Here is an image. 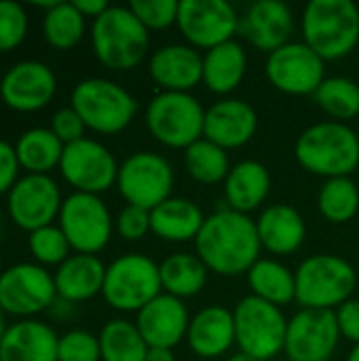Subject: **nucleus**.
I'll return each mask as SVG.
<instances>
[{"mask_svg":"<svg viewBox=\"0 0 359 361\" xmlns=\"http://www.w3.org/2000/svg\"><path fill=\"white\" fill-rule=\"evenodd\" d=\"M303 36L324 61L347 57L359 44V8L351 0H311L303 13Z\"/></svg>","mask_w":359,"mask_h":361,"instance_id":"obj_3","label":"nucleus"},{"mask_svg":"<svg viewBox=\"0 0 359 361\" xmlns=\"http://www.w3.org/2000/svg\"><path fill=\"white\" fill-rule=\"evenodd\" d=\"M57 300L53 275L32 262H19L0 273V307L6 315L30 319Z\"/></svg>","mask_w":359,"mask_h":361,"instance_id":"obj_12","label":"nucleus"},{"mask_svg":"<svg viewBox=\"0 0 359 361\" xmlns=\"http://www.w3.org/2000/svg\"><path fill=\"white\" fill-rule=\"evenodd\" d=\"M163 294L159 264L142 254H127L106 267L102 296L121 313H140Z\"/></svg>","mask_w":359,"mask_h":361,"instance_id":"obj_8","label":"nucleus"},{"mask_svg":"<svg viewBox=\"0 0 359 361\" xmlns=\"http://www.w3.org/2000/svg\"><path fill=\"white\" fill-rule=\"evenodd\" d=\"M188 311L186 305L169 294L157 296L152 302H148L135 319V326L146 341L148 347L159 349H174L178 347L186 334H188Z\"/></svg>","mask_w":359,"mask_h":361,"instance_id":"obj_20","label":"nucleus"},{"mask_svg":"<svg viewBox=\"0 0 359 361\" xmlns=\"http://www.w3.org/2000/svg\"><path fill=\"white\" fill-rule=\"evenodd\" d=\"M63 199L57 182L51 176L28 173L17 180L8 192L6 209L11 220L25 233L51 226L61 212Z\"/></svg>","mask_w":359,"mask_h":361,"instance_id":"obj_16","label":"nucleus"},{"mask_svg":"<svg viewBox=\"0 0 359 361\" xmlns=\"http://www.w3.org/2000/svg\"><path fill=\"white\" fill-rule=\"evenodd\" d=\"M334 315L341 336L353 345H359V298H351L345 305H341L334 311Z\"/></svg>","mask_w":359,"mask_h":361,"instance_id":"obj_45","label":"nucleus"},{"mask_svg":"<svg viewBox=\"0 0 359 361\" xmlns=\"http://www.w3.org/2000/svg\"><path fill=\"white\" fill-rule=\"evenodd\" d=\"M59 334L36 319H21L6 328L0 341V361H59Z\"/></svg>","mask_w":359,"mask_h":361,"instance_id":"obj_23","label":"nucleus"},{"mask_svg":"<svg viewBox=\"0 0 359 361\" xmlns=\"http://www.w3.org/2000/svg\"><path fill=\"white\" fill-rule=\"evenodd\" d=\"M28 247L40 267H59L72 256L66 235L55 224L28 233Z\"/></svg>","mask_w":359,"mask_h":361,"instance_id":"obj_38","label":"nucleus"},{"mask_svg":"<svg viewBox=\"0 0 359 361\" xmlns=\"http://www.w3.org/2000/svg\"><path fill=\"white\" fill-rule=\"evenodd\" d=\"M146 127L159 144L186 150L203 137L205 108L190 93L159 91L146 108Z\"/></svg>","mask_w":359,"mask_h":361,"instance_id":"obj_7","label":"nucleus"},{"mask_svg":"<svg viewBox=\"0 0 359 361\" xmlns=\"http://www.w3.org/2000/svg\"><path fill=\"white\" fill-rule=\"evenodd\" d=\"M248 286L252 290V296L271 302L279 309L296 300L294 273L286 264L273 258H260L248 271Z\"/></svg>","mask_w":359,"mask_h":361,"instance_id":"obj_31","label":"nucleus"},{"mask_svg":"<svg viewBox=\"0 0 359 361\" xmlns=\"http://www.w3.org/2000/svg\"><path fill=\"white\" fill-rule=\"evenodd\" d=\"M229 361H258V360H254L252 355H248V353H241V351H239V353L231 355V357H229Z\"/></svg>","mask_w":359,"mask_h":361,"instance_id":"obj_49","label":"nucleus"},{"mask_svg":"<svg viewBox=\"0 0 359 361\" xmlns=\"http://www.w3.org/2000/svg\"><path fill=\"white\" fill-rule=\"evenodd\" d=\"M347 361H359V345H353V349H351V353H349Z\"/></svg>","mask_w":359,"mask_h":361,"instance_id":"obj_50","label":"nucleus"},{"mask_svg":"<svg viewBox=\"0 0 359 361\" xmlns=\"http://www.w3.org/2000/svg\"><path fill=\"white\" fill-rule=\"evenodd\" d=\"M317 106L339 123L351 121L359 114V85L347 76H330L315 91Z\"/></svg>","mask_w":359,"mask_h":361,"instance_id":"obj_36","label":"nucleus"},{"mask_svg":"<svg viewBox=\"0 0 359 361\" xmlns=\"http://www.w3.org/2000/svg\"><path fill=\"white\" fill-rule=\"evenodd\" d=\"M269 82L286 95H315L326 80V61L305 42H288L267 57Z\"/></svg>","mask_w":359,"mask_h":361,"instance_id":"obj_14","label":"nucleus"},{"mask_svg":"<svg viewBox=\"0 0 359 361\" xmlns=\"http://www.w3.org/2000/svg\"><path fill=\"white\" fill-rule=\"evenodd\" d=\"M271 192V173L260 161H239L224 180V199L229 209L250 216Z\"/></svg>","mask_w":359,"mask_h":361,"instance_id":"obj_27","label":"nucleus"},{"mask_svg":"<svg viewBox=\"0 0 359 361\" xmlns=\"http://www.w3.org/2000/svg\"><path fill=\"white\" fill-rule=\"evenodd\" d=\"M188 347L203 360H216L235 345V317L224 307H205L190 317Z\"/></svg>","mask_w":359,"mask_h":361,"instance_id":"obj_25","label":"nucleus"},{"mask_svg":"<svg viewBox=\"0 0 359 361\" xmlns=\"http://www.w3.org/2000/svg\"><path fill=\"white\" fill-rule=\"evenodd\" d=\"M146 361H176L174 357V349H159V347H150Z\"/></svg>","mask_w":359,"mask_h":361,"instance_id":"obj_47","label":"nucleus"},{"mask_svg":"<svg viewBox=\"0 0 359 361\" xmlns=\"http://www.w3.org/2000/svg\"><path fill=\"white\" fill-rule=\"evenodd\" d=\"M296 302L303 309L336 311L353 298L358 288V273L341 256L315 254L300 262L294 271Z\"/></svg>","mask_w":359,"mask_h":361,"instance_id":"obj_4","label":"nucleus"},{"mask_svg":"<svg viewBox=\"0 0 359 361\" xmlns=\"http://www.w3.org/2000/svg\"><path fill=\"white\" fill-rule=\"evenodd\" d=\"M19 169H21V165L17 161L15 146L0 140V195L11 192V188L19 180Z\"/></svg>","mask_w":359,"mask_h":361,"instance_id":"obj_44","label":"nucleus"},{"mask_svg":"<svg viewBox=\"0 0 359 361\" xmlns=\"http://www.w3.org/2000/svg\"><path fill=\"white\" fill-rule=\"evenodd\" d=\"M292 32L294 15L281 0H258L239 19V34L269 55L292 42Z\"/></svg>","mask_w":359,"mask_h":361,"instance_id":"obj_19","label":"nucleus"},{"mask_svg":"<svg viewBox=\"0 0 359 361\" xmlns=\"http://www.w3.org/2000/svg\"><path fill=\"white\" fill-rule=\"evenodd\" d=\"M341 341L334 311L300 309L288 322L286 355L290 361H330Z\"/></svg>","mask_w":359,"mask_h":361,"instance_id":"obj_17","label":"nucleus"},{"mask_svg":"<svg viewBox=\"0 0 359 361\" xmlns=\"http://www.w3.org/2000/svg\"><path fill=\"white\" fill-rule=\"evenodd\" d=\"M163 292L176 298H193L207 283V267L197 254H171L159 264Z\"/></svg>","mask_w":359,"mask_h":361,"instance_id":"obj_32","label":"nucleus"},{"mask_svg":"<svg viewBox=\"0 0 359 361\" xmlns=\"http://www.w3.org/2000/svg\"><path fill=\"white\" fill-rule=\"evenodd\" d=\"M235 345L241 353L267 361L286 349L288 319L284 311L256 296H245L233 311Z\"/></svg>","mask_w":359,"mask_h":361,"instance_id":"obj_9","label":"nucleus"},{"mask_svg":"<svg viewBox=\"0 0 359 361\" xmlns=\"http://www.w3.org/2000/svg\"><path fill=\"white\" fill-rule=\"evenodd\" d=\"M57 226L76 254L95 256L112 237V216L97 195L72 192L63 199Z\"/></svg>","mask_w":359,"mask_h":361,"instance_id":"obj_11","label":"nucleus"},{"mask_svg":"<svg viewBox=\"0 0 359 361\" xmlns=\"http://www.w3.org/2000/svg\"><path fill=\"white\" fill-rule=\"evenodd\" d=\"M70 106L78 112L87 129L104 135L125 131L138 112V102L125 87L97 76L85 78L72 89Z\"/></svg>","mask_w":359,"mask_h":361,"instance_id":"obj_6","label":"nucleus"},{"mask_svg":"<svg viewBox=\"0 0 359 361\" xmlns=\"http://www.w3.org/2000/svg\"><path fill=\"white\" fill-rule=\"evenodd\" d=\"M116 188L127 205L152 212L171 197L174 169L165 157L142 150L121 163Z\"/></svg>","mask_w":359,"mask_h":361,"instance_id":"obj_10","label":"nucleus"},{"mask_svg":"<svg viewBox=\"0 0 359 361\" xmlns=\"http://www.w3.org/2000/svg\"><path fill=\"white\" fill-rule=\"evenodd\" d=\"M6 328H8V324H6V313H4L2 307H0V341H2V336H4V332H6Z\"/></svg>","mask_w":359,"mask_h":361,"instance_id":"obj_48","label":"nucleus"},{"mask_svg":"<svg viewBox=\"0 0 359 361\" xmlns=\"http://www.w3.org/2000/svg\"><path fill=\"white\" fill-rule=\"evenodd\" d=\"M63 144L49 127H34L19 135L15 152L21 169L36 176H49L61 163Z\"/></svg>","mask_w":359,"mask_h":361,"instance_id":"obj_30","label":"nucleus"},{"mask_svg":"<svg viewBox=\"0 0 359 361\" xmlns=\"http://www.w3.org/2000/svg\"><path fill=\"white\" fill-rule=\"evenodd\" d=\"M87 19L78 13L72 2H55L42 17L44 40L57 51L74 49L85 36Z\"/></svg>","mask_w":359,"mask_h":361,"instance_id":"obj_34","label":"nucleus"},{"mask_svg":"<svg viewBox=\"0 0 359 361\" xmlns=\"http://www.w3.org/2000/svg\"><path fill=\"white\" fill-rule=\"evenodd\" d=\"M129 8L148 32L167 30L169 25L178 23L180 0H131Z\"/></svg>","mask_w":359,"mask_h":361,"instance_id":"obj_40","label":"nucleus"},{"mask_svg":"<svg viewBox=\"0 0 359 361\" xmlns=\"http://www.w3.org/2000/svg\"><path fill=\"white\" fill-rule=\"evenodd\" d=\"M260 250L256 220L229 207L207 216L195 239V252L207 271L222 277L248 275L260 260Z\"/></svg>","mask_w":359,"mask_h":361,"instance_id":"obj_1","label":"nucleus"},{"mask_svg":"<svg viewBox=\"0 0 359 361\" xmlns=\"http://www.w3.org/2000/svg\"><path fill=\"white\" fill-rule=\"evenodd\" d=\"M114 226H116V233L123 239H127V241H140L148 233H152V228H150V212L144 209V207L125 205L118 212Z\"/></svg>","mask_w":359,"mask_h":361,"instance_id":"obj_42","label":"nucleus"},{"mask_svg":"<svg viewBox=\"0 0 359 361\" xmlns=\"http://www.w3.org/2000/svg\"><path fill=\"white\" fill-rule=\"evenodd\" d=\"M28 34L25 6L15 0H0V53L17 49Z\"/></svg>","mask_w":359,"mask_h":361,"instance_id":"obj_39","label":"nucleus"},{"mask_svg":"<svg viewBox=\"0 0 359 361\" xmlns=\"http://www.w3.org/2000/svg\"><path fill=\"white\" fill-rule=\"evenodd\" d=\"M258 129V114L243 99H222L205 110L203 137L224 150L245 146Z\"/></svg>","mask_w":359,"mask_h":361,"instance_id":"obj_21","label":"nucleus"},{"mask_svg":"<svg viewBox=\"0 0 359 361\" xmlns=\"http://www.w3.org/2000/svg\"><path fill=\"white\" fill-rule=\"evenodd\" d=\"M148 72L161 91L190 93L203 82V55L190 44H165L152 53Z\"/></svg>","mask_w":359,"mask_h":361,"instance_id":"obj_22","label":"nucleus"},{"mask_svg":"<svg viewBox=\"0 0 359 361\" xmlns=\"http://www.w3.org/2000/svg\"><path fill=\"white\" fill-rule=\"evenodd\" d=\"M57 91L53 70L38 59H23L8 68L0 80V99L15 112L42 110Z\"/></svg>","mask_w":359,"mask_h":361,"instance_id":"obj_18","label":"nucleus"},{"mask_svg":"<svg viewBox=\"0 0 359 361\" xmlns=\"http://www.w3.org/2000/svg\"><path fill=\"white\" fill-rule=\"evenodd\" d=\"M303 169L326 180L349 178L359 165L358 131L339 121H324L307 127L294 146Z\"/></svg>","mask_w":359,"mask_h":361,"instance_id":"obj_2","label":"nucleus"},{"mask_svg":"<svg viewBox=\"0 0 359 361\" xmlns=\"http://www.w3.org/2000/svg\"><path fill=\"white\" fill-rule=\"evenodd\" d=\"M184 167L188 176L201 184H220L231 171V161L224 148L201 137L184 150Z\"/></svg>","mask_w":359,"mask_h":361,"instance_id":"obj_35","label":"nucleus"},{"mask_svg":"<svg viewBox=\"0 0 359 361\" xmlns=\"http://www.w3.org/2000/svg\"><path fill=\"white\" fill-rule=\"evenodd\" d=\"M118 163L114 154L99 142L83 137L63 148L59 171L74 192L102 195L116 184Z\"/></svg>","mask_w":359,"mask_h":361,"instance_id":"obj_15","label":"nucleus"},{"mask_svg":"<svg viewBox=\"0 0 359 361\" xmlns=\"http://www.w3.org/2000/svg\"><path fill=\"white\" fill-rule=\"evenodd\" d=\"M102 361H146L148 345L138 326L127 319H112L99 332Z\"/></svg>","mask_w":359,"mask_h":361,"instance_id":"obj_33","label":"nucleus"},{"mask_svg":"<svg viewBox=\"0 0 359 361\" xmlns=\"http://www.w3.org/2000/svg\"><path fill=\"white\" fill-rule=\"evenodd\" d=\"M260 245L275 256H290L298 252L307 237L303 214L286 203H275L262 209L256 220Z\"/></svg>","mask_w":359,"mask_h":361,"instance_id":"obj_24","label":"nucleus"},{"mask_svg":"<svg viewBox=\"0 0 359 361\" xmlns=\"http://www.w3.org/2000/svg\"><path fill=\"white\" fill-rule=\"evenodd\" d=\"M320 214L332 224H345L359 212V188L351 178H332L320 190Z\"/></svg>","mask_w":359,"mask_h":361,"instance_id":"obj_37","label":"nucleus"},{"mask_svg":"<svg viewBox=\"0 0 359 361\" xmlns=\"http://www.w3.org/2000/svg\"><path fill=\"white\" fill-rule=\"evenodd\" d=\"M358 142H359V131H358Z\"/></svg>","mask_w":359,"mask_h":361,"instance_id":"obj_51","label":"nucleus"},{"mask_svg":"<svg viewBox=\"0 0 359 361\" xmlns=\"http://www.w3.org/2000/svg\"><path fill=\"white\" fill-rule=\"evenodd\" d=\"M72 4L78 8V13L87 19V17H91V19H97L102 13H106L108 11V2L106 0H72Z\"/></svg>","mask_w":359,"mask_h":361,"instance_id":"obj_46","label":"nucleus"},{"mask_svg":"<svg viewBox=\"0 0 359 361\" xmlns=\"http://www.w3.org/2000/svg\"><path fill=\"white\" fill-rule=\"evenodd\" d=\"M53 279H55L57 298L76 305L102 294L106 267L97 256L72 254L63 264L57 267Z\"/></svg>","mask_w":359,"mask_h":361,"instance_id":"obj_26","label":"nucleus"},{"mask_svg":"<svg viewBox=\"0 0 359 361\" xmlns=\"http://www.w3.org/2000/svg\"><path fill=\"white\" fill-rule=\"evenodd\" d=\"M207 216L203 209L184 197H169L165 203L150 212V228L152 233L169 243H186L195 241L203 228Z\"/></svg>","mask_w":359,"mask_h":361,"instance_id":"obj_28","label":"nucleus"},{"mask_svg":"<svg viewBox=\"0 0 359 361\" xmlns=\"http://www.w3.org/2000/svg\"><path fill=\"white\" fill-rule=\"evenodd\" d=\"M63 146H70L74 142H80L85 137V131H87V125L83 123V118L78 116V112L68 106V108H61L53 114V121H51V127H49Z\"/></svg>","mask_w":359,"mask_h":361,"instance_id":"obj_43","label":"nucleus"},{"mask_svg":"<svg viewBox=\"0 0 359 361\" xmlns=\"http://www.w3.org/2000/svg\"><path fill=\"white\" fill-rule=\"evenodd\" d=\"M59 361H102L99 338L87 330H70L59 336Z\"/></svg>","mask_w":359,"mask_h":361,"instance_id":"obj_41","label":"nucleus"},{"mask_svg":"<svg viewBox=\"0 0 359 361\" xmlns=\"http://www.w3.org/2000/svg\"><path fill=\"white\" fill-rule=\"evenodd\" d=\"M239 15L226 0H180L178 30L197 51H209L239 34Z\"/></svg>","mask_w":359,"mask_h":361,"instance_id":"obj_13","label":"nucleus"},{"mask_svg":"<svg viewBox=\"0 0 359 361\" xmlns=\"http://www.w3.org/2000/svg\"><path fill=\"white\" fill-rule=\"evenodd\" d=\"M248 55L241 42L229 40L203 55V85L216 95L233 93L245 78Z\"/></svg>","mask_w":359,"mask_h":361,"instance_id":"obj_29","label":"nucleus"},{"mask_svg":"<svg viewBox=\"0 0 359 361\" xmlns=\"http://www.w3.org/2000/svg\"><path fill=\"white\" fill-rule=\"evenodd\" d=\"M93 53L110 70H133L148 51L150 34L129 6H108L91 25Z\"/></svg>","mask_w":359,"mask_h":361,"instance_id":"obj_5","label":"nucleus"}]
</instances>
